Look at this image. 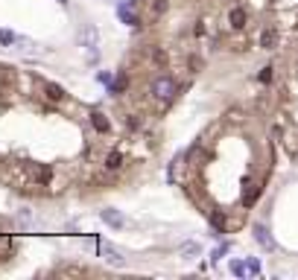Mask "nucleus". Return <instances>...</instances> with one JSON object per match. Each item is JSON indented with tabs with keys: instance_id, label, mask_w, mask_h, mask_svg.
Masks as SVG:
<instances>
[{
	"instance_id": "nucleus-1",
	"label": "nucleus",
	"mask_w": 298,
	"mask_h": 280,
	"mask_svg": "<svg viewBox=\"0 0 298 280\" xmlns=\"http://www.w3.org/2000/svg\"><path fill=\"white\" fill-rule=\"evenodd\" d=\"M79 44H82L85 50H91V59H97V47H99V32H97V27H85V30L79 32Z\"/></svg>"
},
{
	"instance_id": "nucleus-19",
	"label": "nucleus",
	"mask_w": 298,
	"mask_h": 280,
	"mask_svg": "<svg viewBox=\"0 0 298 280\" xmlns=\"http://www.w3.org/2000/svg\"><path fill=\"white\" fill-rule=\"evenodd\" d=\"M211 222H213V228H216V231H219V228H225V219H222V216H216V213L211 216Z\"/></svg>"
},
{
	"instance_id": "nucleus-15",
	"label": "nucleus",
	"mask_w": 298,
	"mask_h": 280,
	"mask_svg": "<svg viewBox=\"0 0 298 280\" xmlns=\"http://www.w3.org/2000/svg\"><path fill=\"white\" fill-rule=\"evenodd\" d=\"M123 88H126V79L120 76L117 82H111V88H108V91H111V93H120V91H123Z\"/></svg>"
},
{
	"instance_id": "nucleus-22",
	"label": "nucleus",
	"mask_w": 298,
	"mask_h": 280,
	"mask_svg": "<svg viewBox=\"0 0 298 280\" xmlns=\"http://www.w3.org/2000/svg\"><path fill=\"white\" fill-rule=\"evenodd\" d=\"M59 6H67V0H59Z\"/></svg>"
},
{
	"instance_id": "nucleus-20",
	"label": "nucleus",
	"mask_w": 298,
	"mask_h": 280,
	"mask_svg": "<svg viewBox=\"0 0 298 280\" xmlns=\"http://www.w3.org/2000/svg\"><path fill=\"white\" fill-rule=\"evenodd\" d=\"M260 82H272V67H263L260 70Z\"/></svg>"
},
{
	"instance_id": "nucleus-5",
	"label": "nucleus",
	"mask_w": 298,
	"mask_h": 280,
	"mask_svg": "<svg viewBox=\"0 0 298 280\" xmlns=\"http://www.w3.org/2000/svg\"><path fill=\"white\" fill-rule=\"evenodd\" d=\"M255 240H257V245L266 251H275V240H272V234H269V228L266 225H255Z\"/></svg>"
},
{
	"instance_id": "nucleus-6",
	"label": "nucleus",
	"mask_w": 298,
	"mask_h": 280,
	"mask_svg": "<svg viewBox=\"0 0 298 280\" xmlns=\"http://www.w3.org/2000/svg\"><path fill=\"white\" fill-rule=\"evenodd\" d=\"M202 248H199V242H184V245H178V257L181 260H196Z\"/></svg>"
},
{
	"instance_id": "nucleus-7",
	"label": "nucleus",
	"mask_w": 298,
	"mask_h": 280,
	"mask_svg": "<svg viewBox=\"0 0 298 280\" xmlns=\"http://www.w3.org/2000/svg\"><path fill=\"white\" fill-rule=\"evenodd\" d=\"M44 93H47V96H50L53 102H62V99L67 96L65 88H62V85H53V82H47V85H44Z\"/></svg>"
},
{
	"instance_id": "nucleus-8",
	"label": "nucleus",
	"mask_w": 298,
	"mask_h": 280,
	"mask_svg": "<svg viewBox=\"0 0 298 280\" xmlns=\"http://www.w3.org/2000/svg\"><path fill=\"white\" fill-rule=\"evenodd\" d=\"M228 21H231L234 30H243V27H246V9H240V6H237V9H231Z\"/></svg>"
},
{
	"instance_id": "nucleus-3",
	"label": "nucleus",
	"mask_w": 298,
	"mask_h": 280,
	"mask_svg": "<svg viewBox=\"0 0 298 280\" xmlns=\"http://www.w3.org/2000/svg\"><path fill=\"white\" fill-rule=\"evenodd\" d=\"M99 254H102V260H105L108 266H114V269H126V257L114 248V245H108V242H105V245L99 248Z\"/></svg>"
},
{
	"instance_id": "nucleus-9",
	"label": "nucleus",
	"mask_w": 298,
	"mask_h": 280,
	"mask_svg": "<svg viewBox=\"0 0 298 280\" xmlns=\"http://www.w3.org/2000/svg\"><path fill=\"white\" fill-rule=\"evenodd\" d=\"M120 21H123L126 27H137V15L129 12V3H123V6H120Z\"/></svg>"
},
{
	"instance_id": "nucleus-17",
	"label": "nucleus",
	"mask_w": 298,
	"mask_h": 280,
	"mask_svg": "<svg viewBox=\"0 0 298 280\" xmlns=\"http://www.w3.org/2000/svg\"><path fill=\"white\" fill-rule=\"evenodd\" d=\"M225 251H228V242H222V245H219V248L213 251V257H211V260H213V263H216V260H219V257H222V254H225Z\"/></svg>"
},
{
	"instance_id": "nucleus-21",
	"label": "nucleus",
	"mask_w": 298,
	"mask_h": 280,
	"mask_svg": "<svg viewBox=\"0 0 298 280\" xmlns=\"http://www.w3.org/2000/svg\"><path fill=\"white\" fill-rule=\"evenodd\" d=\"M155 12L164 15V12H167V0H155Z\"/></svg>"
},
{
	"instance_id": "nucleus-16",
	"label": "nucleus",
	"mask_w": 298,
	"mask_h": 280,
	"mask_svg": "<svg viewBox=\"0 0 298 280\" xmlns=\"http://www.w3.org/2000/svg\"><path fill=\"white\" fill-rule=\"evenodd\" d=\"M249 275H260V260H249Z\"/></svg>"
},
{
	"instance_id": "nucleus-11",
	"label": "nucleus",
	"mask_w": 298,
	"mask_h": 280,
	"mask_svg": "<svg viewBox=\"0 0 298 280\" xmlns=\"http://www.w3.org/2000/svg\"><path fill=\"white\" fill-rule=\"evenodd\" d=\"M275 44H278V32H275V30H266L263 35H260V47H263V50H272Z\"/></svg>"
},
{
	"instance_id": "nucleus-4",
	"label": "nucleus",
	"mask_w": 298,
	"mask_h": 280,
	"mask_svg": "<svg viewBox=\"0 0 298 280\" xmlns=\"http://www.w3.org/2000/svg\"><path fill=\"white\" fill-rule=\"evenodd\" d=\"M99 219H102L108 228H114V231H123V228H126V216H123L120 210H114V207H105V210L99 213Z\"/></svg>"
},
{
	"instance_id": "nucleus-14",
	"label": "nucleus",
	"mask_w": 298,
	"mask_h": 280,
	"mask_svg": "<svg viewBox=\"0 0 298 280\" xmlns=\"http://www.w3.org/2000/svg\"><path fill=\"white\" fill-rule=\"evenodd\" d=\"M120 163H123V155H120V152H117V149H114V152H111V155H108V160H105V166H108V169H117V166H120Z\"/></svg>"
},
{
	"instance_id": "nucleus-2",
	"label": "nucleus",
	"mask_w": 298,
	"mask_h": 280,
	"mask_svg": "<svg viewBox=\"0 0 298 280\" xmlns=\"http://www.w3.org/2000/svg\"><path fill=\"white\" fill-rule=\"evenodd\" d=\"M172 93H175V82H172L170 76H158V79L152 82V96H158V99H164L167 102Z\"/></svg>"
},
{
	"instance_id": "nucleus-12",
	"label": "nucleus",
	"mask_w": 298,
	"mask_h": 280,
	"mask_svg": "<svg viewBox=\"0 0 298 280\" xmlns=\"http://www.w3.org/2000/svg\"><path fill=\"white\" fill-rule=\"evenodd\" d=\"M0 44L3 47H12V44H18V35L12 30H0Z\"/></svg>"
},
{
	"instance_id": "nucleus-13",
	"label": "nucleus",
	"mask_w": 298,
	"mask_h": 280,
	"mask_svg": "<svg viewBox=\"0 0 298 280\" xmlns=\"http://www.w3.org/2000/svg\"><path fill=\"white\" fill-rule=\"evenodd\" d=\"M231 275L246 278V275H249V266H246V263H240V260H231Z\"/></svg>"
},
{
	"instance_id": "nucleus-18",
	"label": "nucleus",
	"mask_w": 298,
	"mask_h": 280,
	"mask_svg": "<svg viewBox=\"0 0 298 280\" xmlns=\"http://www.w3.org/2000/svg\"><path fill=\"white\" fill-rule=\"evenodd\" d=\"M97 79L102 82V85H111V73H108V70H102V73H97Z\"/></svg>"
},
{
	"instance_id": "nucleus-10",
	"label": "nucleus",
	"mask_w": 298,
	"mask_h": 280,
	"mask_svg": "<svg viewBox=\"0 0 298 280\" xmlns=\"http://www.w3.org/2000/svg\"><path fill=\"white\" fill-rule=\"evenodd\" d=\"M91 125H94V128H97V131H108V128H111V123H108V117H105V114H91Z\"/></svg>"
}]
</instances>
